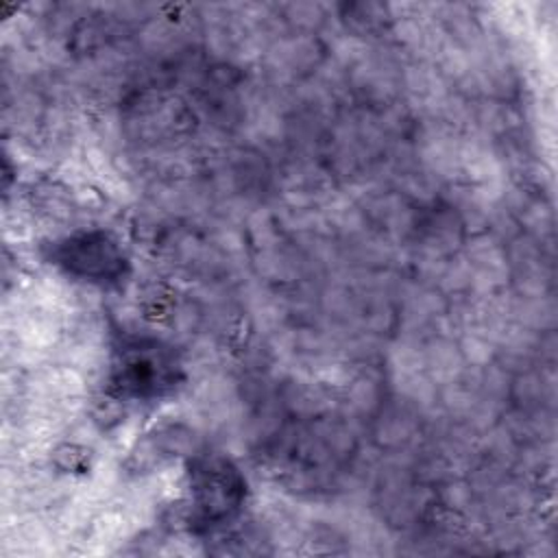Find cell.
Segmentation results:
<instances>
[{"mask_svg":"<svg viewBox=\"0 0 558 558\" xmlns=\"http://www.w3.org/2000/svg\"><path fill=\"white\" fill-rule=\"evenodd\" d=\"M179 377L174 353L157 340H131L118 349L113 386L131 399H153L168 392Z\"/></svg>","mask_w":558,"mask_h":558,"instance_id":"1","label":"cell"},{"mask_svg":"<svg viewBox=\"0 0 558 558\" xmlns=\"http://www.w3.org/2000/svg\"><path fill=\"white\" fill-rule=\"evenodd\" d=\"M192 519L203 527L229 521L242 506L244 480L238 469L220 456L196 458L190 469Z\"/></svg>","mask_w":558,"mask_h":558,"instance_id":"2","label":"cell"},{"mask_svg":"<svg viewBox=\"0 0 558 558\" xmlns=\"http://www.w3.org/2000/svg\"><path fill=\"white\" fill-rule=\"evenodd\" d=\"M54 262L68 272L94 283L118 281L126 270V257L118 242L102 231H83L59 242Z\"/></svg>","mask_w":558,"mask_h":558,"instance_id":"3","label":"cell"}]
</instances>
